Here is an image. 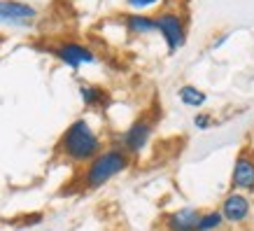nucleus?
Returning a JSON list of instances; mask_svg holds the SVG:
<instances>
[{
	"label": "nucleus",
	"instance_id": "0eeeda50",
	"mask_svg": "<svg viewBox=\"0 0 254 231\" xmlns=\"http://www.w3.org/2000/svg\"><path fill=\"white\" fill-rule=\"evenodd\" d=\"M250 210H252V203H250V199H247L245 194L231 192V194H226V199L222 201V208H219V213H222L224 222L243 224V222H247Z\"/></svg>",
	"mask_w": 254,
	"mask_h": 231
},
{
	"label": "nucleus",
	"instance_id": "f03ea898",
	"mask_svg": "<svg viewBox=\"0 0 254 231\" xmlns=\"http://www.w3.org/2000/svg\"><path fill=\"white\" fill-rule=\"evenodd\" d=\"M128 166H131V156L124 152L122 147H108V150H100L91 161L86 163L84 185L89 187V189H98V187L108 185L112 177L122 175Z\"/></svg>",
	"mask_w": 254,
	"mask_h": 231
},
{
	"label": "nucleus",
	"instance_id": "2eb2a0df",
	"mask_svg": "<svg viewBox=\"0 0 254 231\" xmlns=\"http://www.w3.org/2000/svg\"><path fill=\"white\" fill-rule=\"evenodd\" d=\"M126 2H128L133 9H147V7H154V5H159L161 0H126Z\"/></svg>",
	"mask_w": 254,
	"mask_h": 231
},
{
	"label": "nucleus",
	"instance_id": "423d86ee",
	"mask_svg": "<svg viewBox=\"0 0 254 231\" xmlns=\"http://www.w3.org/2000/svg\"><path fill=\"white\" fill-rule=\"evenodd\" d=\"M38 9L21 2V0H0V23H9V26H28L35 21Z\"/></svg>",
	"mask_w": 254,
	"mask_h": 231
},
{
	"label": "nucleus",
	"instance_id": "6e6552de",
	"mask_svg": "<svg viewBox=\"0 0 254 231\" xmlns=\"http://www.w3.org/2000/svg\"><path fill=\"white\" fill-rule=\"evenodd\" d=\"M231 185L238 189L240 194H250L254 192V156L252 154H240L236 159L233 166V175H231Z\"/></svg>",
	"mask_w": 254,
	"mask_h": 231
},
{
	"label": "nucleus",
	"instance_id": "20e7f679",
	"mask_svg": "<svg viewBox=\"0 0 254 231\" xmlns=\"http://www.w3.org/2000/svg\"><path fill=\"white\" fill-rule=\"evenodd\" d=\"M156 21V33H161L166 45H168V52L175 54L177 49H182L187 42V31H185V21L180 19L173 12H163V14L154 16Z\"/></svg>",
	"mask_w": 254,
	"mask_h": 231
},
{
	"label": "nucleus",
	"instance_id": "4468645a",
	"mask_svg": "<svg viewBox=\"0 0 254 231\" xmlns=\"http://www.w3.org/2000/svg\"><path fill=\"white\" fill-rule=\"evenodd\" d=\"M212 124H215V119H212V115H208V112H198V115L193 117V126H196L198 131H208Z\"/></svg>",
	"mask_w": 254,
	"mask_h": 231
},
{
	"label": "nucleus",
	"instance_id": "9d476101",
	"mask_svg": "<svg viewBox=\"0 0 254 231\" xmlns=\"http://www.w3.org/2000/svg\"><path fill=\"white\" fill-rule=\"evenodd\" d=\"M126 23V31L133 35H147V33H156V21L154 16L147 14H128L124 19Z\"/></svg>",
	"mask_w": 254,
	"mask_h": 231
},
{
	"label": "nucleus",
	"instance_id": "f8f14e48",
	"mask_svg": "<svg viewBox=\"0 0 254 231\" xmlns=\"http://www.w3.org/2000/svg\"><path fill=\"white\" fill-rule=\"evenodd\" d=\"M177 96H180V100H182L185 105H189V108H200V105H205V100H208V96L200 91L198 86H193V84L180 86Z\"/></svg>",
	"mask_w": 254,
	"mask_h": 231
},
{
	"label": "nucleus",
	"instance_id": "1a4fd4ad",
	"mask_svg": "<svg viewBox=\"0 0 254 231\" xmlns=\"http://www.w3.org/2000/svg\"><path fill=\"white\" fill-rule=\"evenodd\" d=\"M198 220H200L198 208H180L175 213L166 215L163 227H166V231H196Z\"/></svg>",
	"mask_w": 254,
	"mask_h": 231
},
{
	"label": "nucleus",
	"instance_id": "ddd939ff",
	"mask_svg": "<svg viewBox=\"0 0 254 231\" xmlns=\"http://www.w3.org/2000/svg\"><path fill=\"white\" fill-rule=\"evenodd\" d=\"M222 224H224L222 213H219V210H208V213H200L196 231H219Z\"/></svg>",
	"mask_w": 254,
	"mask_h": 231
},
{
	"label": "nucleus",
	"instance_id": "9b49d317",
	"mask_svg": "<svg viewBox=\"0 0 254 231\" xmlns=\"http://www.w3.org/2000/svg\"><path fill=\"white\" fill-rule=\"evenodd\" d=\"M79 96L84 100V105L89 108H105L108 105V93L103 91L100 86H93V84H82L79 86Z\"/></svg>",
	"mask_w": 254,
	"mask_h": 231
},
{
	"label": "nucleus",
	"instance_id": "7ed1b4c3",
	"mask_svg": "<svg viewBox=\"0 0 254 231\" xmlns=\"http://www.w3.org/2000/svg\"><path fill=\"white\" fill-rule=\"evenodd\" d=\"M152 133H154V124H152V119L142 117V119L133 122L131 126L122 133V138H119V145L117 147H122L128 156H135V154H140L147 145H149Z\"/></svg>",
	"mask_w": 254,
	"mask_h": 231
},
{
	"label": "nucleus",
	"instance_id": "f257e3e1",
	"mask_svg": "<svg viewBox=\"0 0 254 231\" xmlns=\"http://www.w3.org/2000/svg\"><path fill=\"white\" fill-rule=\"evenodd\" d=\"M100 147H103V143H100L98 133L93 131L91 124L84 117H79L70 124L59 140L61 156L72 163H89L100 152Z\"/></svg>",
	"mask_w": 254,
	"mask_h": 231
},
{
	"label": "nucleus",
	"instance_id": "39448f33",
	"mask_svg": "<svg viewBox=\"0 0 254 231\" xmlns=\"http://www.w3.org/2000/svg\"><path fill=\"white\" fill-rule=\"evenodd\" d=\"M54 54L61 63H65L68 68L79 70L82 66H89V63H96V54L93 49H89L82 42H61V45L54 47Z\"/></svg>",
	"mask_w": 254,
	"mask_h": 231
}]
</instances>
